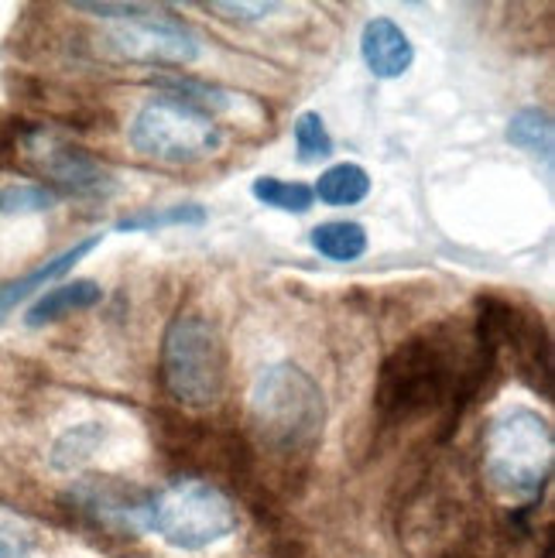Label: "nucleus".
Returning a JSON list of instances; mask_svg holds the SVG:
<instances>
[{
	"instance_id": "f257e3e1",
	"label": "nucleus",
	"mask_w": 555,
	"mask_h": 558,
	"mask_svg": "<svg viewBox=\"0 0 555 558\" xmlns=\"http://www.w3.org/2000/svg\"><path fill=\"white\" fill-rule=\"evenodd\" d=\"M497 367L494 343L473 315L432 323L384 356L374 387L377 422L384 428H405L436 415L453 432Z\"/></svg>"
},
{
	"instance_id": "f03ea898",
	"label": "nucleus",
	"mask_w": 555,
	"mask_h": 558,
	"mask_svg": "<svg viewBox=\"0 0 555 558\" xmlns=\"http://www.w3.org/2000/svg\"><path fill=\"white\" fill-rule=\"evenodd\" d=\"M552 459L555 435L548 418L535 408L511 404L487 422L480 473L500 500L515 504V514L532 511L542 500L552 480Z\"/></svg>"
},
{
	"instance_id": "7ed1b4c3",
	"label": "nucleus",
	"mask_w": 555,
	"mask_h": 558,
	"mask_svg": "<svg viewBox=\"0 0 555 558\" xmlns=\"http://www.w3.org/2000/svg\"><path fill=\"white\" fill-rule=\"evenodd\" d=\"M248 415L261 449L299 459L323 439L326 395L309 371L292 360H281L257 374L248 398Z\"/></svg>"
},
{
	"instance_id": "20e7f679",
	"label": "nucleus",
	"mask_w": 555,
	"mask_h": 558,
	"mask_svg": "<svg viewBox=\"0 0 555 558\" xmlns=\"http://www.w3.org/2000/svg\"><path fill=\"white\" fill-rule=\"evenodd\" d=\"M0 155L17 165L21 172L35 175L38 185L56 192V196L107 199L117 192V179L100 158L48 124L11 120L4 141H0Z\"/></svg>"
},
{
	"instance_id": "39448f33",
	"label": "nucleus",
	"mask_w": 555,
	"mask_h": 558,
	"mask_svg": "<svg viewBox=\"0 0 555 558\" xmlns=\"http://www.w3.org/2000/svg\"><path fill=\"white\" fill-rule=\"evenodd\" d=\"M161 387L176 404L203 411L227 391V343L203 312L179 308L161 336Z\"/></svg>"
},
{
	"instance_id": "423d86ee",
	"label": "nucleus",
	"mask_w": 555,
	"mask_h": 558,
	"mask_svg": "<svg viewBox=\"0 0 555 558\" xmlns=\"http://www.w3.org/2000/svg\"><path fill=\"white\" fill-rule=\"evenodd\" d=\"M237 507L233 500L209 480L182 476L172 487L148 497L144 507V531L172 545L179 551H206L227 542L237 531Z\"/></svg>"
},
{
	"instance_id": "0eeeda50",
	"label": "nucleus",
	"mask_w": 555,
	"mask_h": 558,
	"mask_svg": "<svg viewBox=\"0 0 555 558\" xmlns=\"http://www.w3.org/2000/svg\"><path fill=\"white\" fill-rule=\"evenodd\" d=\"M128 137L137 155L165 165H196L224 148L220 120L172 93H155L152 100H144Z\"/></svg>"
},
{
	"instance_id": "6e6552de",
	"label": "nucleus",
	"mask_w": 555,
	"mask_h": 558,
	"mask_svg": "<svg viewBox=\"0 0 555 558\" xmlns=\"http://www.w3.org/2000/svg\"><path fill=\"white\" fill-rule=\"evenodd\" d=\"M473 319L494 343L497 363L508 360L515 377L548 401L555 395V360H552V332L542 315L518 302L487 295L476 302Z\"/></svg>"
},
{
	"instance_id": "1a4fd4ad",
	"label": "nucleus",
	"mask_w": 555,
	"mask_h": 558,
	"mask_svg": "<svg viewBox=\"0 0 555 558\" xmlns=\"http://www.w3.org/2000/svg\"><path fill=\"white\" fill-rule=\"evenodd\" d=\"M96 48L113 62L131 65H192L200 59V35L176 14L144 4L134 17L110 21Z\"/></svg>"
},
{
	"instance_id": "9d476101",
	"label": "nucleus",
	"mask_w": 555,
	"mask_h": 558,
	"mask_svg": "<svg viewBox=\"0 0 555 558\" xmlns=\"http://www.w3.org/2000/svg\"><path fill=\"white\" fill-rule=\"evenodd\" d=\"M65 500L76 507L83 518L93 524H104L113 531H144V507L148 497H141L137 490L124 487L110 476H86L76 487L65 494Z\"/></svg>"
},
{
	"instance_id": "9b49d317",
	"label": "nucleus",
	"mask_w": 555,
	"mask_h": 558,
	"mask_svg": "<svg viewBox=\"0 0 555 558\" xmlns=\"http://www.w3.org/2000/svg\"><path fill=\"white\" fill-rule=\"evenodd\" d=\"M360 59L377 80H401L415 62V45L391 17H371L360 32Z\"/></svg>"
},
{
	"instance_id": "f8f14e48",
	"label": "nucleus",
	"mask_w": 555,
	"mask_h": 558,
	"mask_svg": "<svg viewBox=\"0 0 555 558\" xmlns=\"http://www.w3.org/2000/svg\"><path fill=\"white\" fill-rule=\"evenodd\" d=\"M100 244H104V233H93V236L80 240V244H72L69 251L48 257L45 264H38V268L24 271L21 278H11V281L0 284V323H4L21 302H28L32 295H38V291H45L48 284H52L56 278L69 275L83 257H89Z\"/></svg>"
},
{
	"instance_id": "ddd939ff",
	"label": "nucleus",
	"mask_w": 555,
	"mask_h": 558,
	"mask_svg": "<svg viewBox=\"0 0 555 558\" xmlns=\"http://www.w3.org/2000/svg\"><path fill=\"white\" fill-rule=\"evenodd\" d=\"M104 302V288L96 284L93 278H76V281H62L56 288H48L38 295V302L24 315V326L41 329L48 323H59L72 312H86L93 305Z\"/></svg>"
},
{
	"instance_id": "4468645a",
	"label": "nucleus",
	"mask_w": 555,
	"mask_h": 558,
	"mask_svg": "<svg viewBox=\"0 0 555 558\" xmlns=\"http://www.w3.org/2000/svg\"><path fill=\"white\" fill-rule=\"evenodd\" d=\"M110 439V425L107 422H80L65 428L59 439L52 442V452H48V463L59 473H76L83 466H89L100 449Z\"/></svg>"
},
{
	"instance_id": "2eb2a0df",
	"label": "nucleus",
	"mask_w": 555,
	"mask_h": 558,
	"mask_svg": "<svg viewBox=\"0 0 555 558\" xmlns=\"http://www.w3.org/2000/svg\"><path fill=\"white\" fill-rule=\"evenodd\" d=\"M312 196L326 206H357L371 196V175L364 165L357 161H340L326 168L319 175L316 189H312Z\"/></svg>"
},
{
	"instance_id": "dca6fc26",
	"label": "nucleus",
	"mask_w": 555,
	"mask_h": 558,
	"mask_svg": "<svg viewBox=\"0 0 555 558\" xmlns=\"http://www.w3.org/2000/svg\"><path fill=\"white\" fill-rule=\"evenodd\" d=\"M206 209L200 203H176V206H155V209H137L124 220H117V233H161L172 227H203Z\"/></svg>"
},
{
	"instance_id": "f3484780",
	"label": "nucleus",
	"mask_w": 555,
	"mask_h": 558,
	"mask_svg": "<svg viewBox=\"0 0 555 558\" xmlns=\"http://www.w3.org/2000/svg\"><path fill=\"white\" fill-rule=\"evenodd\" d=\"M309 240L326 260H336V264H350V260H360L367 254V230L353 220L319 223Z\"/></svg>"
},
{
	"instance_id": "a211bd4d",
	"label": "nucleus",
	"mask_w": 555,
	"mask_h": 558,
	"mask_svg": "<svg viewBox=\"0 0 555 558\" xmlns=\"http://www.w3.org/2000/svg\"><path fill=\"white\" fill-rule=\"evenodd\" d=\"M508 141L515 144L518 151L524 155H535V158H552L555 148V128H552V117L542 107H521L511 120H508Z\"/></svg>"
},
{
	"instance_id": "6ab92c4d",
	"label": "nucleus",
	"mask_w": 555,
	"mask_h": 558,
	"mask_svg": "<svg viewBox=\"0 0 555 558\" xmlns=\"http://www.w3.org/2000/svg\"><path fill=\"white\" fill-rule=\"evenodd\" d=\"M251 196L261 203V206H272L278 213H309L316 196H312V189L302 185V182H285V179H275V175H261L254 179L251 185Z\"/></svg>"
},
{
	"instance_id": "aec40b11",
	"label": "nucleus",
	"mask_w": 555,
	"mask_h": 558,
	"mask_svg": "<svg viewBox=\"0 0 555 558\" xmlns=\"http://www.w3.org/2000/svg\"><path fill=\"white\" fill-rule=\"evenodd\" d=\"M333 134L326 131V120L316 110H305L295 117V151L302 165H316L333 155Z\"/></svg>"
},
{
	"instance_id": "412c9836",
	"label": "nucleus",
	"mask_w": 555,
	"mask_h": 558,
	"mask_svg": "<svg viewBox=\"0 0 555 558\" xmlns=\"http://www.w3.org/2000/svg\"><path fill=\"white\" fill-rule=\"evenodd\" d=\"M59 203L56 192H48L38 182H14L0 189V216H35L48 213Z\"/></svg>"
},
{
	"instance_id": "4be33fe9",
	"label": "nucleus",
	"mask_w": 555,
	"mask_h": 558,
	"mask_svg": "<svg viewBox=\"0 0 555 558\" xmlns=\"http://www.w3.org/2000/svg\"><path fill=\"white\" fill-rule=\"evenodd\" d=\"M0 558H35V531L8 507H0Z\"/></svg>"
},
{
	"instance_id": "5701e85b",
	"label": "nucleus",
	"mask_w": 555,
	"mask_h": 558,
	"mask_svg": "<svg viewBox=\"0 0 555 558\" xmlns=\"http://www.w3.org/2000/svg\"><path fill=\"white\" fill-rule=\"evenodd\" d=\"M209 11H220L224 17H233V21H264L268 14L278 11V4H264V0H257V4H224V0H216V4H209Z\"/></svg>"
},
{
	"instance_id": "b1692460",
	"label": "nucleus",
	"mask_w": 555,
	"mask_h": 558,
	"mask_svg": "<svg viewBox=\"0 0 555 558\" xmlns=\"http://www.w3.org/2000/svg\"><path fill=\"white\" fill-rule=\"evenodd\" d=\"M76 11H86L93 17H110V21H124V17H134L144 4H72Z\"/></svg>"
}]
</instances>
